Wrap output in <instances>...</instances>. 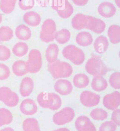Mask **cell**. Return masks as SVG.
<instances>
[{"instance_id": "d4e9b609", "label": "cell", "mask_w": 120, "mask_h": 131, "mask_svg": "<svg viewBox=\"0 0 120 131\" xmlns=\"http://www.w3.org/2000/svg\"><path fill=\"white\" fill-rule=\"evenodd\" d=\"M93 41L92 36L86 31L80 32L76 36V43L80 46L87 47L92 44Z\"/></svg>"}, {"instance_id": "7bdbcfd3", "label": "cell", "mask_w": 120, "mask_h": 131, "mask_svg": "<svg viewBox=\"0 0 120 131\" xmlns=\"http://www.w3.org/2000/svg\"><path fill=\"white\" fill-rule=\"evenodd\" d=\"M0 131H15L11 127H6L4 128L1 130Z\"/></svg>"}, {"instance_id": "6da1fadb", "label": "cell", "mask_w": 120, "mask_h": 131, "mask_svg": "<svg viewBox=\"0 0 120 131\" xmlns=\"http://www.w3.org/2000/svg\"><path fill=\"white\" fill-rule=\"evenodd\" d=\"M85 70L88 73L93 76H103L111 70L105 64L101 57L92 54L85 65Z\"/></svg>"}, {"instance_id": "8992f818", "label": "cell", "mask_w": 120, "mask_h": 131, "mask_svg": "<svg viewBox=\"0 0 120 131\" xmlns=\"http://www.w3.org/2000/svg\"><path fill=\"white\" fill-rule=\"evenodd\" d=\"M56 26L55 21L51 19L46 20L42 26L40 38L44 42L49 43L54 41Z\"/></svg>"}, {"instance_id": "7a4b0ae2", "label": "cell", "mask_w": 120, "mask_h": 131, "mask_svg": "<svg viewBox=\"0 0 120 131\" xmlns=\"http://www.w3.org/2000/svg\"><path fill=\"white\" fill-rule=\"evenodd\" d=\"M48 69L55 79L67 78L73 73V68L69 63L57 60L53 63H49Z\"/></svg>"}, {"instance_id": "603a6c76", "label": "cell", "mask_w": 120, "mask_h": 131, "mask_svg": "<svg viewBox=\"0 0 120 131\" xmlns=\"http://www.w3.org/2000/svg\"><path fill=\"white\" fill-rule=\"evenodd\" d=\"M12 71L14 74L17 77H23L28 73L26 61L24 60H16L14 62L12 67Z\"/></svg>"}, {"instance_id": "e575fe53", "label": "cell", "mask_w": 120, "mask_h": 131, "mask_svg": "<svg viewBox=\"0 0 120 131\" xmlns=\"http://www.w3.org/2000/svg\"><path fill=\"white\" fill-rule=\"evenodd\" d=\"M109 83L111 87L115 89H120V72H115L111 74L109 78Z\"/></svg>"}, {"instance_id": "277c9868", "label": "cell", "mask_w": 120, "mask_h": 131, "mask_svg": "<svg viewBox=\"0 0 120 131\" xmlns=\"http://www.w3.org/2000/svg\"><path fill=\"white\" fill-rule=\"evenodd\" d=\"M63 56L71 60L76 65H81L85 59V55L82 50L74 45H68L63 51Z\"/></svg>"}, {"instance_id": "b9f144b4", "label": "cell", "mask_w": 120, "mask_h": 131, "mask_svg": "<svg viewBox=\"0 0 120 131\" xmlns=\"http://www.w3.org/2000/svg\"><path fill=\"white\" fill-rule=\"evenodd\" d=\"M37 2L40 6L45 7L48 5L49 0H37Z\"/></svg>"}, {"instance_id": "5bb4252c", "label": "cell", "mask_w": 120, "mask_h": 131, "mask_svg": "<svg viewBox=\"0 0 120 131\" xmlns=\"http://www.w3.org/2000/svg\"><path fill=\"white\" fill-rule=\"evenodd\" d=\"M20 110L23 114L33 115L37 112L38 107L35 102L31 99H25L20 105Z\"/></svg>"}, {"instance_id": "ee69618b", "label": "cell", "mask_w": 120, "mask_h": 131, "mask_svg": "<svg viewBox=\"0 0 120 131\" xmlns=\"http://www.w3.org/2000/svg\"><path fill=\"white\" fill-rule=\"evenodd\" d=\"M70 131L68 129L66 128H61L58 129L57 130H55L54 131Z\"/></svg>"}, {"instance_id": "3957f363", "label": "cell", "mask_w": 120, "mask_h": 131, "mask_svg": "<svg viewBox=\"0 0 120 131\" xmlns=\"http://www.w3.org/2000/svg\"><path fill=\"white\" fill-rule=\"evenodd\" d=\"M39 105L43 108L55 111L62 105V100L59 96L54 93L41 92L37 96Z\"/></svg>"}, {"instance_id": "5b68a950", "label": "cell", "mask_w": 120, "mask_h": 131, "mask_svg": "<svg viewBox=\"0 0 120 131\" xmlns=\"http://www.w3.org/2000/svg\"><path fill=\"white\" fill-rule=\"evenodd\" d=\"M42 65V56L40 51L37 49L31 50L28 55V59L26 62L28 72L32 74L38 73L41 70Z\"/></svg>"}, {"instance_id": "7dc6e473", "label": "cell", "mask_w": 120, "mask_h": 131, "mask_svg": "<svg viewBox=\"0 0 120 131\" xmlns=\"http://www.w3.org/2000/svg\"><path fill=\"white\" fill-rule=\"evenodd\" d=\"M89 131H96V129H93V130H90Z\"/></svg>"}, {"instance_id": "f35d334b", "label": "cell", "mask_w": 120, "mask_h": 131, "mask_svg": "<svg viewBox=\"0 0 120 131\" xmlns=\"http://www.w3.org/2000/svg\"><path fill=\"white\" fill-rule=\"evenodd\" d=\"M34 4V0H19L18 2L20 8L24 10H27L33 8Z\"/></svg>"}, {"instance_id": "ac0fdd59", "label": "cell", "mask_w": 120, "mask_h": 131, "mask_svg": "<svg viewBox=\"0 0 120 131\" xmlns=\"http://www.w3.org/2000/svg\"><path fill=\"white\" fill-rule=\"evenodd\" d=\"M88 16L78 13L76 15L72 20V25L76 30L86 29L88 23Z\"/></svg>"}, {"instance_id": "cb8c5ba5", "label": "cell", "mask_w": 120, "mask_h": 131, "mask_svg": "<svg viewBox=\"0 0 120 131\" xmlns=\"http://www.w3.org/2000/svg\"><path fill=\"white\" fill-rule=\"evenodd\" d=\"M59 51V47L57 45L55 44L49 45L46 52V57L48 63H53L57 60Z\"/></svg>"}, {"instance_id": "74e56055", "label": "cell", "mask_w": 120, "mask_h": 131, "mask_svg": "<svg viewBox=\"0 0 120 131\" xmlns=\"http://www.w3.org/2000/svg\"><path fill=\"white\" fill-rule=\"evenodd\" d=\"M117 125L112 121H106L101 125L99 131H115Z\"/></svg>"}, {"instance_id": "30bf717a", "label": "cell", "mask_w": 120, "mask_h": 131, "mask_svg": "<svg viewBox=\"0 0 120 131\" xmlns=\"http://www.w3.org/2000/svg\"><path fill=\"white\" fill-rule=\"evenodd\" d=\"M101 97L98 95L90 91L85 90L80 96L81 104L86 107H92L98 105L100 101Z\"/></svg>"}, {"instance_id": "9c48e42d", "label": "cell", "mask_w": 120, "mask_h": 131, "mask_svg": "<svg viewBox=\"0 0 120 131\" xmlns=\"http://www.w3.org/2000/svg\"><path fill=\"white\" fill-rule=\"evenodd\" d=\"M75 112L71 107H65L55 113L53 117L54 122L57 125H63L69 123L74 119Z\"/></svg>"}, {"instance_id": "4316f807", "label": "cell", "mask_w": 120, "mask_h": 131, "mask_svg": "<svg viewBox=\"0 0 120 131\" xmlns=\"http://www.w3.org/2000/svg\"><path fill=\"white\" fill-rule=\"evenodd\" d=\"M89 83L88 77L84 74H77L73 78V83L75 87L82 89L87 86Z\"/></svg>"}, {"instance_id": "836d02e7", "label": "cell", "mask_w": 120, "mask_h": 131, "mask_svg": "<svg viewBox=\"0 0 120 131\" xmlns=\"http://www.w3.org/2000/svg\"><path fill=\"white\" fill-rule=\"evenodd\" d=\"M90 116L94 120H104L107 117L108 114L104 110L96 108L92 111Z\"/></svg>"}, {"instance_id": "83f0119b", "label": "cell", "mask_w": 120, "mask_h": 131, "mask_svg": "<svg viewBox=\"0 0 120 131\" xmlns=\"http://www.w3.org/2000/svg\"><path fill=\"white\" fill-rule=\"evenodd\" d=\"M71 32L66 29L56 31L55 33V39L60 44H64L69 41L71 38Z\"/></svg>"}, {"instance_id": "ffe728a7", "label": "cell", "mask_w": 120, "mask_h": 131, "mask_svg": "<svg viewBox=\"0 0 120 131\" xmlns=\"http://www.w3.org/2000/svg\"><path fill=\"white\" fill-rule=\"evenodd\" d=\"M93 46L96 52L99 54L103 53L106 52L108 48V39L106 37L101 36L96 39Z\"/></svg>"}, {"instance_id": "60d3db41", "label": "cell", "mask_w": 120, "mask_h": 131, "mask_svg": "<svg viewBox=\"0 0 120 131\" xmlns=\"http://www.w3.org/2000/svg\"><path fill=\"white\" fill-rule=\"evenodd\" d=\"M72 1L75 4L79 6L85 5L88 2V0H72Z\"/></svg>"}, {"instance_id": "ab89813d", "label": "cell", "mask_w": 120, "mask_h": 131, "mask_svg": "<svg viewBox=\"0 0 120 131\" xmlns=\"http://www.w3.org/2000/svg\"><path fill=\"white\" fill-rule=\"evenodd\" d=\"M111 119L117 126H120V110L119 109L114 110L112 113Z\"/></svg>"}, {"instance_id": "f1b7e54d", "label": "cell", "mask_w": 120, "mask_h": 131, "mask_svg": "<svg viewBox=\"0 0 120 131\" xmlns=\"http://www.w3.org/2000/svg\"><path fill=\"white\" fill-rule=\"evenodd\" d=\"M24 131H41L38 122L35 118H28L23 123Z\"/></svg>"}, {"instance_id": "e0dca14e", "label": "cell", "mask_w": 120, "mask_h": 131, "mask_svg": "<svg viewBox=\"0 0 120 131\" xmlns=\"http://www.w3.org/2000/svg\"><path fill=\"white\" fill-rule=\"evenodd\" d=\"M34 88V82L30 77H26L22 80L20 86V93L23 97L30 96Z\"/></svg>"}, {"instance_id": "44dd1931", "label": "cell", "mask_w": 120, "mask_h": 131, "mask_svg": "<svg viewBox=\"0 0 120 131\" xmlns=\"http://www.w3.org/2000/svg\"><path fill=\"white\" fill-rule=\"evenodd\" d=\"M107 82L103 77L101 75L94 76L92 82V88L96 91L101 92L105 90L107 87Z\"/></svg>"}, {"instance_id": "d6a6232c", "label": "cell", "mask_w": 120, "mask_h": 131, "mask_svg": "<svg viewBox=\"0 0 120 131\" xmlns=\"http://www.w3.org/2000/svg\"><path fill=\"white\" fill-rule=\"evenodd\" d=\"M13 31L11 28L5 26L0 27V41H9L13 38Z\"/></svg>"}, {"instance_id": "4fadbf2b", "label": "cell", "mask_w": 120, "mask_h": 131, "mask_svg": "<svg viewBox=\"0 0 120 131\" xmlns=\"http://www.w3.org/2000/svg\"><path fill=\"white\" fill-rule=\"evenodd\" d=\"M54 88L55 91L63 96L69 95L73 90V86L71 82L65 79L57 80L55 83Z\"/></svg>"}, {"instance_id": "7c38bea8", "label": "cell", "mask_w": 120, "mask_h": 131, "mask_svg": "<svg viewBox=\"0 0 120 131\" xmlns=\"http://www.w3.org/2000/svg\"><path fill=\"white\" fill-rule=\"evenodd\" d=\"M106 27L105 23L101 19L88 16L86 29L97 34H101L105 30Z\"/></svg>"}, {"instance_id": "8d00e7d4", "label": "cell", "mask_w": 120, "mask_h": 131, "mask_svg": "<svg viewBox=\"0 0 120 131\" xmlns=\"http://www.w3.org/2000/svg\"><path fill=\"white\" fill-rule=\"evenodd\" d=\"M11 74L10 69L5 64L0 63V81L8 79Z\"/></svg>"}, {"instance_id": "ba28073f", "label": "cell", "mask_w": 120, "mask_h": 131, "mask_svg": "<svg viewBox=\"0 0 120 131\" xmlns=\"http://www.w3.org/2000/svg\"><path fill=\"white\" fill-rule=\"evenodd\" d=\"M19 96L17 94L7 87L0 88V101L7 106L14 107L19 102Z\"/></svg>"}, {"instance_id": "d6986e66", "label": "cell", "mask_w": 120, "mask_h": 131, "mask_svg": "<svg viewBox=\"0 0 120 131\" xmlns=\"http://www.w3.org/2000/svg\"><path fill=\"white\" fill-rule=\"evenodd\" d=\"M23 19L27 25L35 27L39 25L41 22L40 15L34 11H29L26 12L24 15Z\"/></svg>"}, {"instance_id": "9a60e30c", "label": "cell", "mask_w": 120, "mask_h": 131, "mask_svg": "<svg viewBox=\"0 0 120 131\" xmlns=\"http://www.w3.org/2000/svg\"><path fill=\"white\" fill-rule=\"evenodd\" d=\"M75 126L78 131H89L96 129L89 118L85 116L77 117L75 122Z\"/></svg>"}, {"instance_id": "2e32d148", "label": "cell", "mask_w": 120, "mask_h": 131, "mask_svg": "<svg viewBox=\"0 0 120 131\" xmlns=\"http://www.w3.org/2000/svg\"><path fill=\"white\" fill-rule=\"evenodd\" d=\"M99 14L105 18H110L115 15L116 9L115 6L109 2L101 3L98 7Z\"/></svg>"}, {"instance_id": "52a82bcc", "label": "cell", "mask_w": 120, "mask_h": 131, "mask_svg": "<svg viewBox=\"0 0 120 131\" xmlns=\"http://www.w3.org/2000/svg\"><path fill=\"white\" fill-rule=\"evenodd\" d=\"M51 7L61 17L64 19L71 16L74 11L73 6L68 0H53Z\"/></svg>"}, {"instance_id": "bcb514c9", "label": "cell", "mask_w": 120, "mask_h": 131, "mask_svg": "<svg viewBox=\"0 0 120 131\" xmlns=\"http://www.w3.org/2000/svg\"><path fill=\"white\" fill-rule=\"evenodd\" d=\"M2 21H3V16H2V14L0 13V24L2 23Z\"/></svg>"}, {"instance_id": "d590c367", "label": "cell", "mask_w": 120, "mask_h": 131, "mask_svg": "<svg viewBox=\"0 0 120 131\" xmlns=\"http://www.w3.org/2000/svg\"><path fill=\"white\" fill-rule=\"evenodd\" d=\"M11 52L8 47L0 45V61H6L11 57Z\"/></svg>"}, {"instance_id": "f6af8a7d", "label": "cell", "mask_w": 120, "mask_h": 131, "mask_svg": "<svg viewBox=\"0 0 120 131\" xmlns=\"http://www.w3.org/2000/svg\"><path fill=\"white\" fill-rule=\"evenodd\" d=\"M115 2L119 8H120V0H115Z\"/></svg>"}, {"instance_id": "8fae6325", "label": "cell", "mask_w": 120, "mask_h": 131, "mask_svg": "<svg viewBox=\"0 0 120 131\" xmlns=\"http://www.w3.org/2000/svg\"><path fill=\"white\" fill-rule=\"evenodd\" d=\"M103 103L104 106L108 109L115 110L120 104V93L118 91H115L107 94L103 98Z\"/></svg>"}, {"instance_id": "4dcf8cb0", "label": "cell", "mask_w": 120, "mask_h": 131, "mask_svg": "<svg viewBox=\"0 0 120 131\" xmlns=\"http://www.w3.org/2000/svg\"><path fill=\"white\" fill-rule=\"evenodd\" d=\"M28 46L24 42H18L14 45L12 52L16 56L21 57L27 54L28 51Z\"/></svg>"}, {"instance_id": "484cf974", "label": "cell", "mask_w": 120, "mask_h": 131, "mask_svg": "<svg viewBox=\"0 0 120 131\" xmlns=\"http://www.w3.org/2000/svg\"><path fill=\"white\" fill-rule=\"evenodd\" d=\"M110 42L114 44L120 42V27L117 25H112L110 26L107 32Z\"/></svg>"}, {"instance_id": "7402d4cb", "label": "cell", "mask_w": 120, "mask_h": 131, "mask_svg": "<svg viewBox=\"0 0 120 131\" xmlns=\"http://www.w3.org/2000/svg\"><path fill=\"white\" fill-rule=\"evenodd\" d=\"M15 34L16 38L21 40H28L32 36V32L30 28L25 25H18L16 29Z\"/></svg>"}, {"instance_id": "1f68e13d", "label": "cell", "mask_w": 120, "mask_h": 131, "mask_svg": "<svg viewBox=\"0 0 120 131\" xmlns=\"http://www.w3.org/2000/svg\"><path fill=\"white\" fill-rule=\"evenodd\" d=\"M17 0H0V9L4 13L11 14L14 10Z\"/></svg>"}, {"instance_id": "f546056e", "label": "cell", "mask_w": 120, "mask_h": 131, "mask_svg": "<svg viewBox=\"0 0 120 131\" xmlns=\"http://www.w3.org/2000/svg\"><path fill=\"white\" fill-rule=\"evenodd\" d=\"M13 118V115L8 110L4 108H0V127L11 124Z\"/></svg>"}]
</instances>
